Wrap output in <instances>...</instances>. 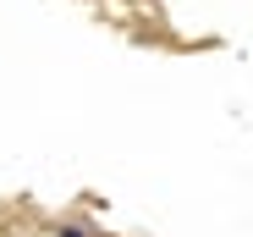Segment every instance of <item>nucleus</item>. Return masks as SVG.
Masks as SVG:
<instances>
[]
</instances>
